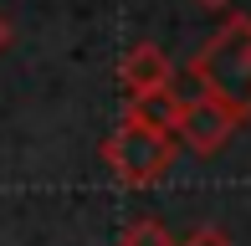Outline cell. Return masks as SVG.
I'll list each match as a JSON object with an SVG mask.
<instances>
[{
    "instance_id": "obj_9",
    "label": "cell",
    "mask_w": 251,
    "mask_h": 246,
    "mask_svg": "<svg viewBox=\"0 0 251 246\" xmlns=\"http://www.w3.org/2000/svg\"><path fill=\"white\" fill-rule=\"evenodd\" d=\"M195 5H200V10H226L231 0H195Z\"/></svg>"
},
{
    "instance_id": "obj_6",
    "label": "cell",
    "mask_w": 251,
    "mask_h": 246,
    "mask_svg": "<svg viewBox=\"0 0 251 246\" xmlns=\"http://www.w3.org/2000/svg\"><path fill=\"white\" fill-rule=\"evenodd\" d=\"M118 246H175V236H169V231L159 226L154 216H139V221H133V226H123Z\"/></svg>"
},
{
    "instance_id": "obj_1",
    "label": "cell",
    "mask_w": 251,
    "mask_h": 246,
    "mask_svg": "<svg viewBox=\"0 0 251 246\" xmlns=\"http://www.w3.org/2000/svg\"><path fill=\"white\" fill-rule=\"evenodd\" d=\"M190 77L205 87V93L226 98L236 113H251V16H231L210 41L195 51L190 62Z\"/></svg>"
},
{
    "instance_id": "obj_3",
    "label": "cell",
    "mask_w": 251,
    "mask_h": 246,
    "mask_svg": "<svg viewBox=\"0 0 251 246\" xmlns=\"http://www.w3.org/2000/svg\"><path fill=\"white\" fill-rule=\"evenodd\" d=\"M236 128H241V113H236L226 98H215V93H190V98H179V118H175V133L190 144L195 154H221L226 144L236 139Z\"/></svg>"
},
{
    "instance_id": "obj_5",
    "label": "cell",
    "mask_w": 251,
    "mask_h": 246,
    "mask_svg": "<svg viewBox=\"0 0 251 246\" xmlns=\"http://www.w3.org/2000/svg\"><path fill=\"white\" fill-rule=\"evenodd\" d=\"M128 118L154 123V128H169V133H175V118H179V93H175V87H159V93L128 98Z\"/></svg>"
},
{
    "instance_id": "obj_4",
    "label": "cell",
    "mask_w": 251,
    "mask_h": 246,
    "mask_svg": "<svg viewBox=\"0 0 251 246\" xmlns=\"http://www.w3.org/2000/svg\"><path fill=\"white\" fill-rule=\"evenodd\" d=\"M175 82V62L164 57V51L154 47V41H133L128 57L118 67V87L123 98H144V93H159V87Z\"/></svg>"
},
{
    "instance_id": "obj_2",
    "label": "cell",
    "mask_w": 251,
    "mask_h": 246,
    "mask_svg": "<svg viewBox=\"0 0 251 246\" xmlns=\"http://www.w3.org/2000/svg\"><path fill=\"white\" fill-rule=\"evenodd\" d=\"M102 164H108L123 185L149 190V185H159L169 170H175V133L123 113V123L102 139Z\"/></svg>"
},
{
    "instance_id": "obj_7",
    "label": "cell",
    "mask_w": 251,
    "mask_h": 246,
    "mask_svg": "<svg viewBox=\"0 0 251 246\" xmlns=\"http://www.w3.org/2000/svg\"><path fill=\"white\" fill-rule=\"evenodd\" d=\"M179 246H236V241H231V231H226V226H195Z\"/></svg>"
},
{
    "instance_id": "obj_8",
    "label": "cell",
    "mask_w": 251,
    "mask_h": 246,
    "mask_svg": "<svg viewBox=\"0 0 251 246\" xmlns=\"http://www.w3.org/2000/svg\"><path fill=\"white\" fill-rule=\"evenodd\" d=\"M10 47V21H5V10H0V51Z\"/></svg>"
}]
</instances>
